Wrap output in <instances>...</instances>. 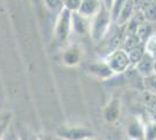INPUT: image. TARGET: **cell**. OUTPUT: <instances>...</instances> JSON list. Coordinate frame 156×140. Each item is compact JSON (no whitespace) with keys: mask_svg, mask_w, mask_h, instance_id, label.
<instances>
[{"mask_svg":"<svg viewBox=\"0 0 156 140\" xmlns=\"http://www.w3.org/2000/svg\"><path fill=\"white\" fill-rule=\"evenodd\" d=\"M56 137L62 140H93L96 134L84 126H62Z\"/></svg>","mask_w":156,"mask_h":140,"instance_id":"obj_1","label":"cell"},{"mask_svg":"<svg viewBox=\"0 0 156 140\" xmlns=\"http://www.w3.org/2000/svg\"><path fill=\"white\" fill-rule=\"evenodd\" d=\"M110 68L113 70L114 74H122L127 70V68L129 67V57L128 55L122 52V50H117L114 53L108 56L107 62H106Z\"/></svg>","mask_w":156,"mask_h":140,"instance_id":"obj_2","label":"cell"},{"mask_svg":"<svg viewBox=\"0 0 156 140\" xmlns=\"http://www.w3.org/2000/svg\"><path fill=\"white\" fill-rule=\"evenodd\" d=\"M120 111H121V105H120V99L118 97H112V99L108 102V104L104 107L103 110V116L104 119L108 124L115 123L119 117H120Z\"/></svg>","mask_w":156,"mask_h":140,"instance_id":"obj_3","label":"cell"},{"mask_svg":"<svg viewBox=\"0 0 156 140\" xmlns=\"http://www.w3.org/2000/svg\"><path fill=\"white\" fill-rule=\"evenodd\" d=\"M89 71L100 81H107L114 75L107 63H92L89 66Z\"/></svg>","mask_w":156,"mask_h":140,"instance_id":"obj_4","label":"cell"},{"mask_svg":"<svg viewBox=\"0 0 156 140\" xmlns=\"http://www.w3.org/2000/svg\"><path fill=\"white\" fill-rule=\"evenodd\" d=\"M137 71L143 76H149L153 69L155 68V61L149 54H144L142 59L136 63Z\"/></svg>","mask_w":156,"mask_h":140,"instance_id":"obj_5","label":"cell"},{"mask_svg":"<svg viewBox=\"0 0 156 140\" xmlns=\"http://www.w3.org/2000/svg\"><path fill=\"white\" fill-rule=\"evenodd\" d=\"M127 133H128V137L130 139L144 140V130H143L142 125L137 120L130 121L128 128H127Z\"/></svg>","mask_w":156,"mask_h":140,"instance_id":"obj_6","label":"cell"},{"mask_svg":"<svg viewBox=\"0 0 156 140\" xmlns=\"http://www.w3.org/2000/svg\"><path fill=\"white\" fill-rule=\"evenodd\" d=\"M80 60V53L77 48H70L68 50H65V53L63 54V62L66 66H76L79 63Z\"/></svg>","mask_w":156,"mask_h":140,"instance_id":"obj_7","label":"cell"},{"mask_svg":"<svg viewBox=\"0 0 156 140\" xmlns=\"http://www.w3.org/2000/svg\"><path fill=\"white\" fill-rule=\"evenodd\" d=\"M70 32V23H69V18L63 16L58 22V26L56 29V35L58 38L59 41H64Z\"/></svg>","mask_w":156,"mask_h":140,"instance_id":"obj_8","label":"cell"},{"mask_svg":"<svg viewBox=\"0 0 156 140\" xmlns=\"http://www.w3.org/2000/svg\"><path fill=\"white\" fill-rule=\"evenodd\" d=\"M12 119H13V112L12 111L6 110V111L0 112V140L4 137V134L6 133L7 128L9 126Z\"/></svg>","mask_w":156,"mask_h":140,"instance_id":"obj_9","label":"cell"},{"mask_svg":"<svg viewBox=\"0 0 156 140\" xmlns=\"http://www.w3.org/2000/svg\"><path fill=\"white\" fill-rule=\"evenodd\" d=\"M143 55H144V54H143V46L134 47L133 49H130L129 54H128V57H129L130 63L136 64L137 62L142 59Z\"/></svg>","mask_w":156,"mask_h":140,"instance_id":"obj_10","label":"cell"},{"mask_svg":"<svg viewBox=\"0 0 156 140\" xmlns=\"http://www.w3.org/2000/svg\"><path fill=\"white\" fill-rule=\"evenodd\" d=\"M144 83V87L146 90L148 92L156 95V75H149V76H146V78L143 80Z\"/></svg>","mask_w":156,"mask_h":140,"instance_id":"obj_11","label":"cell"},{"mask_svg":"<svg viewBox=\"0 0 156 140\" xmlns=\"http://www.w3.org/2000/svg\"><path fill=\"white\" fill-rule=\"evenodd\" d=\"M19 140H39V135L32 132L28 128H21L19 131V135H18Z\"/></svg>","mask_w":156,"mask_h":140,"instance_id":"obj_12","label":"cell"},{"mask_svg":"<svg viewBox=\"0 0 156 140\" xmlns=\"http://www.w3.org/2000/svg\"><path fill=\"white\" fill-rule=\"evenodd\" d=\"M144 140H156V124H149L144 131Z\"/></svg>","mask_w":156,"mask_h":140,"instance_id":"obj_13","label":"cell"},{"mask_svg":"<svg viewBox=\"0 0 156 140\" xmlns=\"http://www.w3.org/2000/svg\"><path fill=\"white\" fill-rule=\"evenodd\" d=\"M144 18H147V19H149V20H155L156 19V4H150L149 6L146 8Z\"/></svg>","mask_w":156,"mask_h":140,"instance_id":"obj_14","label":"cell"},{"mask_svg":"<svg viewBox=\"0 0 156 140\" xmlns=\"http://www.w3.org/2000/svg\"><path fill=\"white\" fill-rule=\"evenodd\" d=\"M39 140H54V138L49 134H40Z\"/></svg>","mask_w":156,"mask_h":140,"instance_id":"obj_15","label":"cell"},{"mask_svg":"<svg viewBox=\"0 0 156 140\" xmlns=\"http://www.w3.org/2000/svg\"><path fill=\"white\" fill-rule=\"evenodd\" d=\"M149 105H150V107H151V110H153V112H154L155 116H156V98L150 103Z\"/></svg>","mask_w":156,"mask_h":140,"instance_id":"obj_16","label":"cell"},{"mask_svg":"<svg viewBox=\"0 0 156 140\" xmlns=\"http://www.w3.org/2000/svg\"><path fill=\"white\" fill-rule=\"evenodd\" d=\"M54 140H62V139H59V138H57V137H56V138H54Z\"/></svg>","mask_w":156,"mask_h":140,"instance_id":"obj_17","label":"cell"},{"mask_svg":"<svg viewBox=\"0 0 156 140\" xmlns=\"http://www.w3.org/2000/svg\"><path fill=\"white\" fill-rule=\"evenodd\" d=\"M14 140H19V139H18V137H16V138H15V139H14Z\"/></svg>","mask_w":156,"mask_h":140,"instance_id":"obj_18","label":"cell"}]
</instances>
